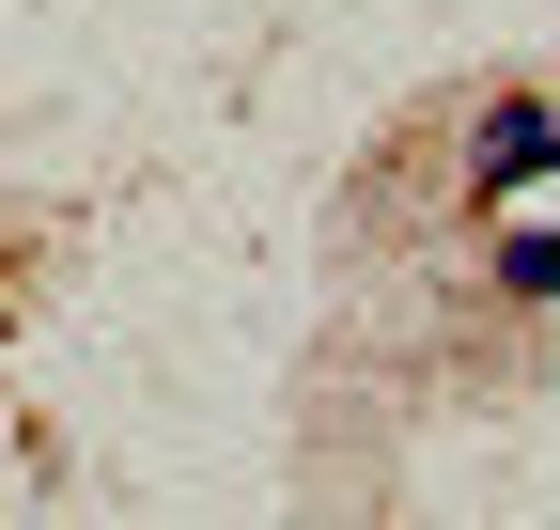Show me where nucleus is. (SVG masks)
<instances>
[{"mask_svg": "<svg viewBox=\"0 0 560 530\" xmlns=\"http://www.w3.org/2000/svg\"><path fill=\"white\" fill-rule=\"evenodd\" d=\"M560 172V110H482V187H529Z\"/></svg>", "mask_w": 560, "mask_h": 530, "instance_id": "f257e3e1", "label": "nucleus"}, {"mask_svg": "<svg viewBox=\"0 0 560 530\" xmlns=\"http://www.w3.org/2000/svg\"><path fill=\"white\" fill-rule=\"evenodd\" d=\"M499 281H514V297H560V234H514V250H499Z\"/></svg>", "mask_w": 560, "mask_h": 530, "instance_id": "f03ea898", "label": "nucleus"}]
</instances>
